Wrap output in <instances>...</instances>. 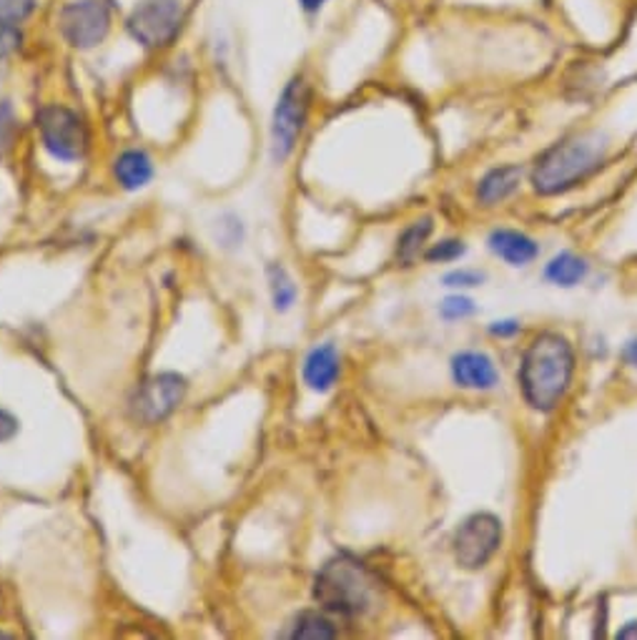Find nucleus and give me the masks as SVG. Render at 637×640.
I'll use <instances>...</instances> for the list:
<instances>
[{
  "mask_svg": "<svg viewBox=\"0 0 637 640\" xmlns=\"http://www.w3.org/2000/svg\"><path fill=\"white\" fill-rule=\"evenodd\" d=\"M625 360H627V364H633V367H637V336L633 342H627V346H625Z\"/></svg>",
  "mask_w": 637,
  "mask_h": 640,
  "instance_id": "nucleus-29",
  "label": "nucleus"
},
{
  "mask_svg": "<svg viewBox=\"0 0 637 640\" xmlns=\"http://www.w3.org/2000/svg\"><path fill=\"white\" fill-rule=\"evenodd\" d=\"M268 284H272L274 307L279 309V312H286V309L296 301V287L289 279V274H286L282 266H272V269H268Z\"/></svg>",
  "mask_w": 637,
  "mask_h": 640,
  "instance_id": "nucleus-18",
  "label": "nucleus"
},
{
  "mask_svg": "<svg viewBox=\"0 0 637 640\" xmlns=\"http://www.w3.org/2000/svg\"><path fill=\"white\" fill-rule=\"evenodd\" d=\"M327 3H329V0H299V5H301L304 13H319Z\"/></svg>",
  "mask_w": 637,
  "mask_h": 640,
  "instance_id": "nucleus-27",
  "label": "nucleus"
},
{
  "mask_svg": "<svg viewBox=\"0 0 637 640\" xmlns=\"http://www.w3.org/2000/svg\"><path fill=\"white\" fill-rule=\"evenodd\" d=\"M490 332L495 334V336H513V334H517L519 332V324L517 322H495L490 327Z\"/></svg>",
  "mask_w": 637,
  "mask_h": 640,
  "instance_id": "nucleus-26",
  "label": "nucleus"
},
{
  "mask_svg": "<svg viewBox=\"0 0 637 640\" xmlns=\"http://www.w3.org/2000/svg\"><path fill=\"white\" fill-rule=\"evenodd\" d=\"M585 274H587L585 260H580V256L570 254V252H562V254L554 256V260L547 264V269H545L547 282L558 284V287H564V289L575 287V284L585 279Z\"/></svg>",
  "mask_w": 637,
  "mask_h": 640,
  "instance_id": "nucleus-15",
  "label": "nucleus"
},
{
  "mask_svg": "<svg viewBox=\"0 0 637 640\" xmlns=\"http://www.w3.org/2000/svg\"><path fill=\"white\" fill-rule=\"evenodd\" d=\"M519 176L523 174H519L517 166L492 168V172L480 181L477 199L482 203H487V207H492V203H497V201H505L519 186Z\"/></svg>",
  "mask_w": 637,
  "mask_h": 640,
  "instance_id": "nucleus-14",
  "label": "nucleus"
},
{
  "mask_svg": "<svg viewBox=\"0 0 637 640\" xmlns=\"http://www.w3.org/2000/svg\"><path fill=\"white\" fill-rule=\"evenodd\" d=\"M186 23L184 0H139L125 18V31L149 51L168 48Z\"/></svg>",
  "mask_w": 637,
  "mask_h": 640,
  "instance_id": "nucleus-4",
  "label": "nucleus"
},
{
  "mask_svg": "<svg viewBox=\"0 0 637 640\" xmlns=\"http://www.w3.org/2000/svg\"><path fill=\"white\" fill-rule=\"evenodd\" d=\"M23 43V33L18 25H0V60H6L8 56L21 48Z\"/></svg>",
  "mask_w": 637,
  "mask_h": 640,
  "instance_id": "nucleus-23",
  "label": "nucleus"
},
{
  "mask_svg": "<svg viewBox=\"0 0 637 640\" xmlns=\"http://www.w3.org/2000/svg\"><path fill=\"white\" fill-rule=\"evenodd\" d=\"M15 131H18V123H15L13 106L8 101H3V103H0V156H3L6 151L13 146Z\"/></svg>",
  "mask_w": 637,
  "mask_h": 640,
  "instance_id": "nucleus-20",
  "label": "nucleus"
},
{
  "mask_svg": "<svg viewBox=\"0 0 637 640\" xmlns=\"http://www.w3.org/2000/svg\"><path fill=\"white\" fill-rule=\"evenodd\" d=\"M156 168H154V158H151L146 151L141 148H129L116 158L113 164V176L116 181L121 184V189L125 191H139L146 186L151 179H154Z\"/></svg>",
  "mask_w": 637,
  "mask_h": 640,
  "instance_id": "nucleus-13",
  "label": "nucleus"
},
{
  "mask_svg": "<svg viewBox=\"0 0 637 640\" xmlns=\"http://www.w3.org/2000/svg\"><path fill=\"white\" fill-rule=\"evenodd\" d=\"M502 542V522L490 512H474L454 536V558L466 571H477L492 560Z\"/></svg>",
  "mask_w": 637,
  "mask_h": 640,
  "instance_id": "nucleus-8",
  "label": "nucleus"
},
{
  "mask_svg": "<svg viewBox=\"0 0 637 640\" xmlns=\"http://www.w3.org/2000/svg\"><path fill=\"white\" fill-rule=\"evenodd\" d=\"M15 432H18V420H15V417L11 412L0 410V442L11 440Z\"/></svg>",
  "mask_w": 637,
  "mask_h": 640,
  "instance_id": "nucleus-25",
  "label": "nucleus"
},
{
  "mask_svg": "<svg viewBox=\"0 0 637 640\" xmlns=\"http://www.w3.org/2000/svg\"><path fill=\"white\" fill-rule=\"evenodd\" d=\"M334 636H337L334 626H331L325 616H319V613H301L289 630V638L304 640H329Z\"/></svg>",
  "mask_w": 637,
  "mask_h": 640,
  "instance_id": "nucleus-16",
  "label": "nucleus"
},
{
  "mask_svg": "<svg viewBox=\"0 0 637 640\" xmlns=\"http://www.w3.org/2000/svg\"><path fill=\"white\" fill-rule=\"evenodd\" d=\"M314 598L334 616L359 618L372 610L374 581L362 563L349 555H339L319 571Z\"/></svg>",
  "mask_w": 637,
  "mask_h": 640,
  "instance_id": "nucleus-3",
  "label": "nucleus"
},
{
  "mask_svg": "<svg viewBox=\"0 0 637 640\" xmlns=\"http://www.w3.org/2000/svg\"><path fill=\"white\" fill-rule=\"evenodd\" d=\"M607 144L597 133H582V136L564 139L562 144H554L550 151H545L540 162L535 166L532 184L535 191L552 197L578 186L582 179L600 168L605 162Z\"/></svg>",
  "mask_w": 637,
  "mask_h": 640,
  "instance_id": "nucleus-2",
  "label": "nucleus"
},
{
  "mask_svg": "<svg viewBox=\"0 0 637 640\" xmlns=\"http://www.w3.org/2000/svg\"><path fill=\"white\" fill-rule=\"evenodd\" d=\"M617 638L623 640H637V620H630L623 630H617Z\"/></svg>",
  "mask_w": 637,
  "mask_h": 640,
  "instance_id": "nucleus-28",
  "label": "nucleus"
},
{
  "mask_svg": "<svg viewBox=\"0 0 637 640\" xmlns=\"http://www.w3.org/2000/svg\"><path fill=\"white\" fill-rule=\"evenodd\" d=\"M186 379L176 372H161L149 377L131 399V412L141 424H156L166 420L186 397Z\"/></svg>",
  "mask_w": 637,
  "mask_h": 640,
  "instance_id": "nucleus-9",
  "label": "nucleus"
},
{
  "mask_svg": "<svg viewBox=\"0 0 637 640\" xmlns=\"http://www.w3.org/2000/svg\"><path fill=\"white\" fill-rule=\"evenodd\" d=\"M339 377V352L334 344H321L304 362V382L314 393H329Z\"/></svg>",
  "mask_w": 637,
  "mask_h": 640,
  "instance_id": "nucleus-12",
  "label": "nucleus"
},
{
  "mask_svg": "<svg viewBox=\"0 0 637 640\" xmlns=\"http://www.w3.org/2000/svg\"><path fill=\"white\" fill-rule=\"evenodd\" d=\"M39 0H0V25H21L33 15Z\"/></svg>",
  "mask_w": 637,
  "mask_h": 640,
  "instance_id": "nucleus-19",
  "label": "nucleus"
},
{
  "mask_svg": "<svg viewBox=\"0 0 637 640\" xmlns=\"http://www.w3.org/2000/svg\"><path fill=\"white\" fill-rule=\"evenodd\" d=\"M484 277L480 272H470V269H460V272H452L444 277L447 287H477L482 284Z\"/></svg>",
  "mask_w": 637,
  "mask_h": 640,
  "instance_id": "nucleus-24",
  "label": "nucleus"
},
{
  "mask_svg": "<svg viewBox=\"0 0 637 640\" xmlns=\"http://www.w3.org/2000/svg\"><path fill=\"white\" fill-rule=\"evenodd\" d=\"M464 254V244L462 242H457V239H447V242L442 244H437L432 246L427 252V260L429 262H439V264H444V262H454V260H460V256Z\"/></svg>",
  "mask_w": 637,
  "mask_h": 640,
  "instance_id": "nucleus-21",
  "label": "nucleus"
},
{
  "mask_svg": "<svg viewBox=\"0 0 637 640\" xmlns=\"http://www.w3.org/2000/svg\"><path fill=\"white\" fill-rule=\"evenodd\" d=\"M429 234H432V219H421L417 224H411L405 234L399 236L397 244V260L402 264H411L417 260L421 244L427 242Z\"/></svg>",
  "mask_w": 637,
  "mask_h": 640,
  "instance_id": "nucleus-17",
  "label": "nucleus"
},
{
  "mask_svg": "<svg viewBox=\"0 0 637 640\" xmlns=\"http://www.w3.org/2000/svg\"><path fill=\"white\" fill-rule=\"evenodd\" d=\"M311 106V88L304 76H294L284 86L272 115V156L276 164L286 162L299 144L301 131L307 126Z\"/></svg>",
  "mask_w": 637,
  "mask_h": 640,
  "instance_id": "nucleus-6",
  "label": "nucleus"
},
{
  "mask_svg": "<svg viewBox=\"0 0 637 640\" xmlns=\"http://www.w3.org/2000/svg\"><path fill=\"white\" fill-rule=\"evenodd\" d=\"M490 249L499 260H505L513 266H527L529 262L537 260L540 246L535 244V239H529L523 231L515 229H495L490 234Z\"/></svg>",
  "mask_w": 637,
  "mask_h": 640,
  "instance_id": "nucleus-11",
  "label": "nucleus"
},
{
  "mask_svg": "<svg viewBox=\"0 0 637 640\" xmlns=\"http://www.w3.org/2000/svg\"><path fill=\"white\" fill-rule=\"evenodd\" d=\"M35 129H39L43 148L56 162H80L88 154V146H91V133H88L86 121L66 106H43L35 113Z\"/></svg>",
  "mask_w": 637,
  "mask_h": 640,
  "instance_id": "nucleus-5",
  "label": "nucleus"
},
{
  "mask_svg": "<svg viewBox=\"0 0 637 640\" xmlns=\"http://www.w3.org/2000/svg\"><path fill=\"white\" fill-rule=\"evenodd\" d=\"M439 312H442L444 319L454 322V319H464L474 315V305H472V299H466V297H447L442 301V307H439Z\"/></svg>",
  "mask_w": 637,
  "mask_h": 640,
  "instance_id": "nucleus-22",
  "label": "nucleus"
},
{
  "mask_svg": "<svg viewBox=\"0 0 637 640\" xmlns=\"http://www.w3.org/2000/svg\"><path fill=\"white\" fill-rule=\"evenodd\" d=\"M113 29V13L106 0H70L58 13L63 41L76 51L103 46Z\"/></svg>",
  "mask_w": 637,
  "mask_h": 640,
  "instance_id": "nucleus-7",
  "label": "nucleus"
},
{
  "mask_svg": "<svg viewBox=\"0 0 637 640\" xmlns=\"http://www.w3.org/2000/svg\"><path fill=\"white\" fill-rule=\"evenodd\" d=\"M572 372H575V354L564 336L552 332L535 336L519 367V385L527 405L537 412L554 410L568 393Z\"/></svg>",
  "mask_w": 637,
  "mask_h": 640,
  "instance_id": "nucleus-1",
  "label": "nucleus"
},
{
  "mask_svg": "<svg viewBox=\"0 0 637 640\" xmlns=\"http://www.w3.org/2000/svg\"><path fill=\"white\" fill-rule=\"evenodd\" d=\"M452 377L464 389H492L497 385V367L484 352H462L452 360Z\"/></svg>",
  "mask_w": 637,
  "mask_h": 640,
  "instance_id": "nucleus-10",
  "label": "nucleus"
}]
</instances>
